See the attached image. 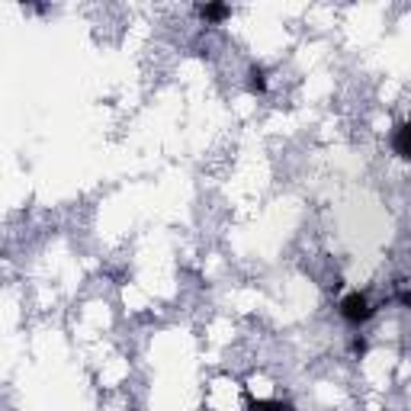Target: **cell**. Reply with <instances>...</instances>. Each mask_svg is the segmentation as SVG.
I'll return each instance as SVG.
<instances>
[{"label": "cell", "mask_w": 411, "mask_h": 411, "mask_svg": "<svg viewBox=\"0 0 411 411\" xmlns=\"http://www.w3.org/2000/svg\"><path fill=\"white\" fill-rule=\"evenodd\" d=\"M402 302H405V305L411 308V293H405V295H402Z\"/></svg>", "instance_id": "7"}, {"label": "cell", "mask_w": 411, "mask_h": 411, "mask_svg": "<svg viewBox=\"0 0 411 411\" xmlns=\"http://www.w3.org/2000/svg\"><path fill=\"white\" fill-rule=\"evenodd\" d=\"M248 411H293V405L280 398H260V402H250Z\"/></svg>", "instance_id": "4"}, {"label": "cell", "mask_w": 411, "mask_h": 411, "mask_svg": "<svg viewBox=\"0 0 411 411\" xmlns=\"http://www.w3.org/2000/svg\"><path fill=\"white\" fill-rule=\"evenodd\" d=\"M353 350H357L360 357H363V353H366V340H363V338H357V340H353Z\"/></svg>", "instance_id": "6"}, {"label": "cell", "mask_w": 411, "mask_h": 411, "mask_svg": "<svg viewBox=\"0 0 411 411\" xmlns=\"http://www.w3.org/2000/svg\"><path fill=\"white\" fill-rule=\"evenodd\" d=\"M199 16H203L206 23H225V19L231 16V6L228 4H203L199 6Z\"/></svg>", "instance_id": "3"}, {"label": "cell", "mask_w": 411, "mask_h": 411, "mask_svg": "<svg viewBox=\"0 0 411 411\" xmlns=\"http://www.w3.org/2000/svg\"><path fill=\"white\" fill-rule=\"evenodd\" d=\"M372 315H376V308L370 305L366 293H350L340 299V318L350 321V325H363V321H370Z\"/></svg>", "instance_id": "1"}, {"label": "cell", "mask_w": 411, "mask_h": 411, "mask_svg": "<svg viewBox=\"0 0 411 411\" xmlns=\"http://www.w3.org/2000/svg\"><path fill=\"white\" fill-rule=\"evenodd\" d=\"M248 87H250V93H263V90H267V74H263V68H250Z\"/></svg>", "instance_id": "5"}, {"label": "cell", "mask_w": 411, "mask_h": 411, "mask_svg": "<svg viewBox=\"0 0 411 411\" xmlns=\"http://www.w3.org/2000/svg\"><path fill=\"white\" fill-rule=\"evenodd\" d=\"M392 148H395L398 158L411 161V122L395 126V132H392Z\"/></svg>", "instance_id": "2"}]
</instances>
